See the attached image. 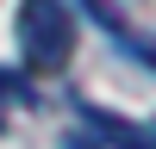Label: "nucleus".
Returning <instances> with one entry per match:
<instances>
[{
    "instance_id": "2",
    "label": "nucleus",
    "mask_w": 156,
    "mask_h": 149,
    "mask_svg": "<svg viewBox=\"0 0 156 149\" xmlns=\"http://www.w3.org/2000/svg\"><path fill=\"white\" fill-rule=\"evenodd\" d=\"M87 124H94L100 137H112L119 149H156L144 124H131V118H119V112H87Z\"/></svg>"
},
{
    "instance_id": "1",
    "label": "nucleus",
    "mask_w": 156,
    "mask_h": 149,
    "mask_svg": "<svg viewBox=\"0 0 156 149\" xmlns=\"http://www.w3.org/2000/svg\"><path fill=\"white\" fill-rule=\"evenodd\" d=\"M19 50H25V68H37V74L69 68V56H75L69 0H19Z\"/></svg>"
},
{
    "instance_id": "3",
    "label": "nucleus",
    "mask_w": 156,
    "mask_h": 149,
    "mask_svg": "<svg viewBox=\"0 0 156 149\" xmlns=\"http://www.w3.org/2000/svg\"><path fill=\"white\" fill-rule=\"evenodd\" d=\"M19 106H31V87H25L19 74H6V68H0V131H6V118H12Z\"/></svg>"
},
{
    "instance_id": "4",
    "label": "nucleus",
    "mask_w": 156,
    "mask_h": 149,
    "mask_svg": "<svg viewBox=\"0 0 156 149\" xmlns=\"http://www.w3.org/2000/svg\"><path fill=\"white\" fill-rule=\"evenodd\" d=\"M69 149H87V143H81V137H75V143H69Z\"/></svg>"
}]
</instances>
